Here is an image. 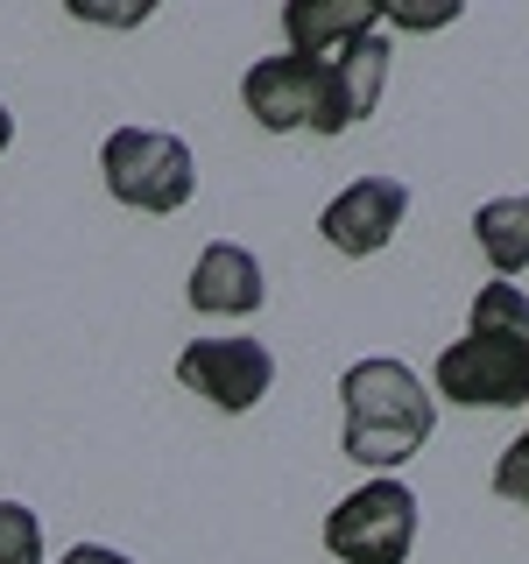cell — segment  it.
Instances as JSON below:
<instances>
[{"label": "cell", "instance_id": "1", "mask_svg": "<svg viewBox=\"0 0 529 564\" xmlns=\"http://www.w3.org/2000/svg\"><path fill=\"white\" fill-rule=\"evenodd\" d=\"M339 452L353 466H375V473H396L402 458H417L431 445V423H438V402L431 388L417 381V367L402 360H353L339 375Z\"/></svg>", "mask_w": 529, "mask_h": 564}, {"label": "cell", "instance_id": "2", "mask_svg": "<svg viewBox=\"0 0 529 564\" xmlns=\"http://www.w3.org/2000/svg\"><path fill=\"white\" fill-rule=\"evenodd\" d=\"M99 176L120 205L134 212H184L198 191V163H191V141L163 134V128H114L99 149Z\"/></svg>", "mask_w": 529, "mask_h": 564}, {"label": "cell", "instance_id": "3", "mask_svg": "<svg viewBox=\"0 0 529 564\" xmlns=\"http://www.w3.org/2000/svg\"><path fill=\"white\" fill-rule=\"evenodd\" d=\"M325 551L339 564H410L417 551V494L402 480H367L325 516Z\"/></svg>", "mask_w": 529, "mask_h": 564}, {"label": "cell", "instance_id": "4", "mask_svg": "<svg viewBox=\"0 0 529 564\" xmlns=\"http://www.w3.org/2000/svg\"><path fill=\"white\" fill-rule=\"evenodd\" d=\"M176 381H184L191 395H205L212 410L240 416V410H255V402L269 395L276 360H269L261 339H191L176 352Z\"/></svg>", "mask_w": 529, "mask_h": 564}, {"label": "cell", "instance_id": "5", "mask_svg": "<svg viewBox=\"0 0 529 564\" xmlns=\"http://www.w3.org/2000/svg\"><path fill=\"white\" fill-rule=\"evenodd\" d=\"M438 395L458 410H516V402H529V360L501 339L466 332L438 352Z\"/></svg>", "mask_w": 529, "mask_h": 564}, {"label": "cell", "instance_id": "6", "mask_svg": "<svg viewBox=\"0 0 529 564\" xmlns=\"http://www.w3.org/2000/svg\"><path fill=\"white\" fill-rule=\"evenodd\" d=\"M240 99H247V113H255L269 134H290V128L317 134V120H325V64L296 57V50L290 57H261L240 78Z\"/></svg>", "mask_w": 529, "mask_h": 564}, {"label": "cell", "instance_id": "7", "mask_svg": "<svg viewBox=\"0 0 529 564\" xmlns=\"http://www.w3.org/2000/svg\"><path fill=\"white\" fill-rule=\"evenodd\" d=\"M402 212H410V184H396V176H360V184H346L339 198L325 205V219H317V234H325L339 254H381L388 240H396Z\"/></svg>", "mask_w": 529, "mask_h": 564}, {"label": "cell", "instance_id": "8", "mask_svg": "<svg viewBox=\"0 0 529 564\" xmlns=\"http://www.w3.org/2000/svg\"><path fill=\"white\" fill-rule=\"evenodd\" d=\"M388 85V35H360V43H346L339 57H325V120H317V134H346L353 120L375 113Z\"/></svg>", "mask_w": 529, "mask_h": 564}, {"label": "cell", "instance_id": "9", "mask_svg": "<svg viewBox=\"0 0 529 564\" xmlns=\"http://www.w3.org/2000/svg\"><path fill=\"white\" fill-rule=\"evenodd\" d=\"M191 311L205 317H255L261 296H269V282H261V261L247 254L240 240H212L198 261H191Z\"/></svg>", "mask_w": 529, "mask_h": 564}, {"label": "cell", "instance_id": "10", "mask_svg": "<svg viewBox=\"0 0 529 564\" xmlns=\"http://www.w3.org/2000/svg\"><path fill=\"white\" fill-rule=\"evenodd\" d=\"M381 29V0H290L282 8V35H290L296 57H339L346 43Z\"/></svg>", "mask_w": 529, "mask_h": 564}, {"label": "cell", "instance_id": "11", "mask_svg": "<svg viewBox=\"0 0 529 564\" xmlns=\"http://www.w3.org/2000/svg\"><path fill=\"white\" fill-rule=\"evenodd\" d=\"M473 240H481L494 275L516 282L529 269V191H516V198H487L481 212H473Z\"/></svg>", "mask_w": 529, "mask_h": 564}, {"label": "cell", "instance_id": "12", "mask_svg": "<svg viewBox=\"0 0 529 564\" xmlns=\"http://www.w3.org/2000/svg\"><path fill=\"white\" fill-rule=\"evenodd\" d=\"M466 332H481V339H501V346H516L522 360H529V290H516V282H487V290L473 296Z\"/></svg>", "mask_w": 529, "mask_h": 564}, {"label": "cell", "instance_id": "13", "mask_svg": "<svg viewBox=\"0 0 529 564\" xmlns=\"http://www.w3.org/2000/svg\"><path fill=\"white\" fill-rule=\"evenodd\" d=\"M0 564H43V522L22 501H0Z\"/></svg>", "mask_w": 529, "mask_h": 564}, {"label": "cell", "instance_id": "14", "mask_svg": "<svg viewBox=\"0 0 529 564\" xmlns=\"http://www.w3.org/2000/svg\"><path fill=\"white\" fill-rule=\"evenodd\" d=\"M494 494H501V501H516V508H529V431L501 458H494Z\"/></svg>", "mask_w": 529, "mask_h": 564}, {"label": "cell", "instance_id": "15", "mask_svg": "<svg viewBox=\"0 0 529 564\" xmlns=\"http://www.w3.org/2000/svg\"><path fill=\"white\" fill-rule=\"evenodd\" d=\"M381 22H396V29H438V22H458V0H438V8H396V0H381Z\"/></svg>", "mask_w": 529, "mask_h": 564}, {"label": "cell", "instance_id": "16", "mask_svg": "<svg viewBox=\"0 0 529 564\" xmlns=\"http://www.w3.org/2000/svg\"><path fill=\"white\" fill-rule=\"evenodd\" d=\"M57 564H134V557L114 551V543H78V551H64Z\"/></svg>", "mask_w": 529, "mask_h": 564}, {"label": "cell", "instance_id": "17", "mask_svg": "<svg viewBox=\"0 0 529 564\" xmlns=\"http://www.w3.org/2000/svg\"><path fill=\"white\" fill-rule=\"evenodd\" d=\"M8 141H14V120H8V106H0V149H8Z\"/></svg>", "mask_w": 529, "mask_h": 564}]
</instances>
